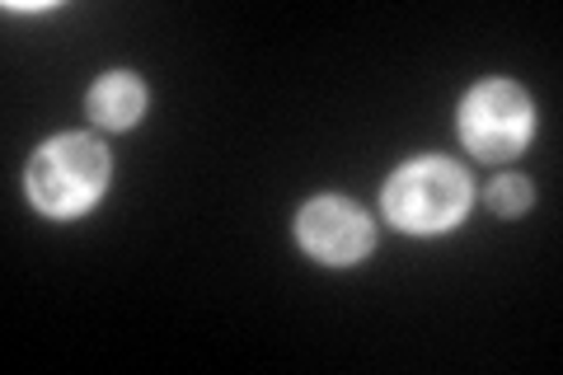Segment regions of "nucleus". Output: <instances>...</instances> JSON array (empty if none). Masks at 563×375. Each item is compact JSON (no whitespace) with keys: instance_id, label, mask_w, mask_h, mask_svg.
I'll return each mask as SVG.
<instances>
[{"instance_id":"2","label":"nucleus","mask_w":563,"mask_h":375,"mask_svg":"<svg viewBox=\"0 0 563 375\" xmlns=\"http://www.w3.org/2000/svg\"><path fill=\"white\" fill-rule=\"evenodd\" d=\"M470 202V184L465 174L446 165V159H422L409 165L390 188H385V211L395 217L404 230H446Z\"/></svg>"},{"instance_id":"6","label":"nucleus","mask_w":563,"mask_h":375,"mask_svg":"<svg viewBox=\"0 0 563 375\" xmlns=\"http://www.w3.org/2000/svg\"><path fill=\"white\" fill-rule=\"evenodd\" d=\"M531 202V188H526V178H498V184L488 188V207L498 211V217H517Z\"/></svg>"},{"instance_id":"4","label":"nucleus","mask_w":563,"mask_h":375,"mask_svg":"<svg viewBox=\"0 0 563 375\" xmlns=\"http://www.w3.org/2000/svg\"><path fill=\"white\" fill-rule=\"evenodd\" d=\"M301 244L324 263H357L372 249V225L357 207L324 198L301 211Z\"/></svg>"},{"instance_id":"5","label":"nucleus","mask_w":563,"mask_h":375,"mask_svg":"<svg viewBox=\"0 0 563 375\" xmlns=\"http://www.w3.org/2000/svg\"><path fill=\"white\" fill-rule=\"evenodd\" d=\"M90 113L103 128H132L141 118V85L132 76H103L90 89Z\"/></svg>"},{"instance_id":"1","label":"nucleus","mask_w":563,"mask_h":375,"mask_svg":"<svg viewBox=\"0 0 563 375\" xmlns=\"http://www.w3.org/2000/svg\"><path fill=\"white\" fill-rule=\"evenodd\" d=\"M103 178H109V155H103L99 141L62 136L43 146L38 159L29 165V192L52 217H70V211H85L99 198Z\"/></svg>"},{"instance_id":"3","label":"nucleus","mask_w":563,"mask_h":375,"mask_svg":"<svg viewBox=\"0 0 563 375\" xmlns=\"http://www.w3.org/2000/svg\"><path fill=\"white\" fill-rule=\"evenodd\" d=\"M531 132V103L517 85H479L461 109V136L470 151H479L484 159H507L526 146Z\"/></svg>"}]
</instances>
